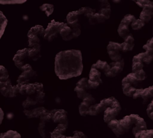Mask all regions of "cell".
Here are the masks:
<instances>
[{
  "instance_id": "16",
  "label": "cell",
  "mask_w": 153,
  "mask_h": 138,
  "mask_svg": "<svg viewBox=\"0 0 153 138\" xmlns=\"http://www.w3.org/2000/svg\"><path fill=\"white\" fill-rule=\"evenodd\" d=\"M50 111L44 107L40 106L31 109H25L23 112L28 118H38L41 119L45 117L50 113Z\"/></svg>"
},
{
  "instance_id": "37",
  "label": "cell",
  "mask_w": 153,
  "mask_h": 138,
  "mask_svg": "<svg viewBox=\"0 0 153 138\" xmlns=\"http://www.w3.org/2000/svg\"><path fill=\"white\" fill-rule=\"evenodd\" d=\"M153 1L151 0H136V4L140 8H143L145 5L152 3Z\"/></svg>"
},
{
  "instance_id": "21",
  "label": "cell",
  "mask_w": 153,
  "mask_h": 138,
  "mask_svg": "<svg viewBox=\"0 0 153 138\" xmlns=\"http://www.w3.org/2000/svg\"><path fill=\"white\" fill-rule=\"evenodd\" d=\"M143 53H140L133 58L132 60V72H136L143 68Z\"/></svg>"
},
{
  "instance_id": "30",
  "label": "cell",
  "mask_w": 153,
  "mask_h": 138,
  "mask_svg": "<svg viewBox=\"0 0 153 138\" xmlns=\"http://www.w3.org/2000/svg\"><path fill=\"white\" fill-rule=\"evenodd\" d=\"M38 102L36 100H35L33 97H31L30 96H27L22 103V106L25 109H27L33 106L34 105H36L38 104Z\"/></svg>"
},
{
  "instance_id": "12",
  "label": "cell",
  "mask_w": 153,
  "mask_h": 138,
  "mask_svg": "<svg viewBox=\"0 0 153 138\" xmlns=\"http://www.w3.org/2000/svg\"><path fill=\"white\" fill-rule=\"evenodd\" d=\"M29 48H25L22 50H19L14 55L13 60L15 66L20 70L22 67L27 64L26 61L30 59L29 55Z\"/></svg>"
},
{
  "instance_id": "17",
  "label": "cell",
  "mask_w": 153,
  "mask_h": 138,
  "mask_svg": "<svg viewBox=\"0 0 153 138\" xmlns=\"http://www.w3.org/2000/svg\"><path fill=\"white\" fill-rule=\"evenodd\" d=\"M95 103H96V99L90 93L82 99V102L79 105V114L82 116H87L89 108Z\"/></svg>"
},
{
  "instance_id": "19",
  "label": "cell",
  "mask_w": 153,
  "mask_h": 138,
  "mask_svg": "<svg viewBox=\"0 0 153 138\" xmlns=\"http://www.w3.org/2000/svg\"><path fill=\"white\" fill-rule=\"evenodd\" d=\"M143 48L145 50V52L143 53V62L146 65H149L153 60V44L151 39L143 46Z\"/></svg>"
},
{
  "instance_id": "6",
  "label": "cell",
  "mask_w": 153,
  "mask_h": 138,
  "mask_svg": "<svg viewBox=\"0 0 153 138\" xmlns=\"http://www.w3.org/2000/svg\"><path fill=\"white\" fill-rule=\"evenodd\" d=\"M44 91V87L42 83L40 82H34L31 84L25 83L20 84L19 94L22 95H27V96H36L39 93Z\"/></svg>"
},
{
  "instance_id": "23",
  "label": "cell",
  "mask_w": 153,
  "mask_h": 138,
  "mask_svg": "<svg viewBox=\"0 0 153 138\" xmlns=\"http://www.w3.org/2000/svg\"><path fill=\"white\" fill-rule=\"evenodd\" d=\"M60 36L65 41H68L73 39L72 30L67 23H65L62 28L60 32Z\"/></svg>"
},
{
  "instance_id": "7",
  "label": "cell",
  "mask_w": 153,
  "mask_h": 138,
  "mask_svg": "<svg viewBox=\"0 0 153 138\" xmlns=\"http://www.w3.org/2000/svg\"><path fill=\"white\" fill-rule=\"evenodd\" d=\"M63 22H58L53 20L48 24L47 27L45 29L44 39L48 42H52L54 39L60 35V32L64 25Z\"/></svg>"
},
{
  "instance_id": "22",
  "label": "cell",
  "mask_w": 153,
  "mask_h": 138,
  "mask_svg": "<svg viewBox=\"0 0 153 138\" xmlns=\"http://www.w3.org/2000/svg\"><path fill=\"white\" fill-rule=\"evenodd\" d=\"M123 53H127L128 51H131L134 46V39L133 35L131 33L128 36L124 41L121 43Z\"/></svg>"
},
{
  "instance_id": "24",
  "label": "cell",
  "mask_w": 153,
  "mask_h": 138,
  "mask_svg": "<svg viewBox=\"0 0 153 138\" xmlns=\"http://www.w3.org/2000/svg\"><path fill=\"white\" fill-rule=\"evenodd\" d=\"M142 98L143 103H147L149 100H153V85L146 88H143L140 93V97Z\"/></svg>"
},
{
  "instance_id": "40",
  "label": "cell",
  "mask_w": 153,
  "mask_h": 138,
  "mask_svg": "<svg viewBox=\"0 0 153 138\" xmlns=\"http://www.w3.org/2000/svg\"><path fill=\"white\" fill-rule=\"evenodd\" d=\"M112 1H113V2H115V3L118 2H120V0H112Z\"/></svg>"
},
{
  "instance_id": "9",
  "label": "cell",
  "mask_w": 153,
  "mask_h": 138,
  "mask_svg": "<svg viewBox=\"0 0 153 138\" xmlns=\"http://www.w3.org/2000/svg\"><path fill=\"white\" fill-rule=\"evenodd\" d=\"M68 126L65 124H59L51 132L50 138H88L85 134L79 131H75L72 136H67L64 134Z\"/></svg>"
},
{
  "instance_id": "27",
  "label": "cell",
  "mask_w": 153,
  "mask_h": 138,
  "mask_svg": "<svg viewBox=\"0 0 153 138\" xmlns=\"http://www.w3.org/2000/svg\"><path fill=\"white\" fill-rule=\"evenodd\" d=\"M91 67L97 69L101 72H103L105 75L106 74L110 69L109 64H108L105 61H102L100 60H97L96 63L93 64L91 66Z\"/></svg>"
},
{
  "instance_id": "18",
  "label": "cell",
  "mask_w": 153,
  "mask_h": 138,
  "mask_svg": "<svg viewBox=\"0 0 153 138\" xmlns=\"http://www.w3.org/2000/svg\"><path fill=\"white\" fill-rule=\"evenodd\" d=\"M109 65L110 69L108 72L105 74V76L108 78L115 77L123 71L124 66V60L122 59L119 61L112 62Z\"/></svg>"
},
{
  "instance_id": "28",
  "label": "cell",
  "mask_w": 153,
  "mask_h": 138,
  "mask_svg": "<svg viewBox=\"0 0 153 138\" xmlns=\"http://www.w3.org/2000/svg\"><path fill=\"white\" fill-rule=\"evenodd\" d=\"M135 138H153V130H144L137 132L134 136Z\"/></svg>"
},
{
  "instance_id": "32",
  "label": "cell",
  "mask_w": 153,
  "mask_h": 138,
  "mask_svg": "<svg viewBox=\"0 0 153 138\" xmlns=\"http://www.w3.org/2000/svg\"><path fill=\"white\" fill-rule=\"evenodd\" d=\"M145 24V23L143 22L142 20H141L140 19H135L130 24L131 28L133 30H137L141 29Z\"/></svg>"
},
{
  "instance_id": "36",
  "label": "cell",
  "mask_w": 153,
  "mask_h": 138,
  "mask_svg": "<svg viewBox=\"0 0 153 138\" xmlns=\"http://www.w3.org/2000/svg\"><path fill=\"white\" fill-rule=\"evenodd\" d=\"M146 113L148 117L151 120H153V100L148 104L146 109Z\"/></svg>"
},
{
  "instance_id": "31",
  "label": "cell",
  "mask_w": 153,
  "mask_h": 138,
  "mask_svg": "<svg viewBox=\"0 0 153 138\" xmlns=\"http://www.w3.org/2000/svg\"><path fill=\"white\" fill-rule=\"evenodd\" d=\"M39 9L44 11L47 17H49L54 11V5L51 4H43L39 7Z\"/></svg>"
},
{
  "instance_id": "25",
  "label": "cell",
  "mask_w": 153,
  "mask_h": 138,
  "mask_svg": "<svg viewBox=\"0 0 153 138\" xmlns=\"http://www.w3.org/2000/svg\"><path fill=\"white\" fill-rule=\"evenodd\" d=\"M12 85L10 78L6 81L0 82V92L5 97H8Z\"/></svg>"
},
{
  "instance_id": "11",
  "label": "cell",
  "mask_w": 153,
  "mask_h": 138,
  "mask_svg": "<svg viewBox=\"0 0 153 138\" xmlns=\"http://www.w3.org/2000/svg\"><path fill=\"white\" fill-rule=\"evenodd\" d=\"M108 54L113 62L119 61L122 59V48L121 44L110 41L106 47Z\"/></svg>"
},
{
  "instance_id": "3",
  "label": "cell",
  "mask_w": 153,
  "mask_h": 138,
  "mask_svg": "<svg viewBox=\"0 0 153 138\" xmlns=\"http://www.w3.org/2000/svg\"><path fill=\"white\" fill-rule=\"evenodd\" d=\"M121 110L119 102L114 97H110L102 100L99 103L91 105L88 109V115L96 116L103 112V120L108 124L116 119Z\"/></svg>"
},
{
  "instance_id": "43",
  "label": "cell",
  "mask_w": 153,
  "mask_h": 138,
  "mask_svg": "<svg viewBox=\"0 0 153 138\" xmlns=\"http://www.w3.org/2000/svg\"><path fill=\"white\" fill-rule=\"evenodd\" d=\"M96 1H97V2H99L100 0H96Z\"/></svg>"
},
{
  "instance_id": "8",
  "label": "cell",
  "mask_w": 153,
  "mask_h": 138,
  "mask_svg": "<svg viewBox=\"0 0 153 138\" xmlns=\"http://www.w3.org/2000/svg\"><path fill=\"white\" fill-rule=\"evenodd\" d=\"M79 17V13L78 10L69 13L66 17L67 23L72 30L73 39L78 37L81 35V30Z\"/></svg>"
},
{
  "instance_id": "13",
  "label": "cell",
  "mask_w": 153,
  "mask_h": 138,
  "mask_svg": "<svg viewBox=\"0 0 153 138\" xmlns=\"http://www.w3.org/2000/svg\"><path fill=\"white\" fill-rule=\"evenodd\" d=\"M88 81V78H82L79 79L76 84V86L74 88V91L76 93L77 97L79 99L82 100L84 97H85L90 94L88 92V90H90Z\"/></svg>"
},
{
  "instance_id": "20",
  "label": "cell",
  "mask_w": 153,
  "mask_h": 138,
  "mask_svg": "<svg viewBox=\"0 0 153 138\" xmlns=\"http://www.w3.org/2000/svg\"><path fill=\"white\" fill-rule=\"evenodd\" d=\"M153 16V2L145 5L142 8V11H141L139 19L142 20L145 23L149 22Z\"/></svg>"
},
{
  "instance_id": "42",
  "label": "cell",
  "mask_w": 153,
  "mask_h": 138,
  "mask_svg": "<svg viewBox=\"0 0 153 138\" xmlns=\"http://www.w3.org/2000/svg\"><path fill=\"white\" fill-rule=\"evenodd\" d=\"M131 1H134V2H136V0H131Z\"/></svg>"
},
{
  "instance_id": "35",
  "label": "cell",
  "mask_w": 153,
  "mask_h": 138,
  "mask_svg": "<svg viewBox=\"0 0 153 138\" xmlns=\"http://www.w3.org/2000/svg\"><path fill=\"white\" fill-rule=\"evenodd\" d=\"M136 19L135 17L131 14H126L121 20V22L124 23H126L128 24L129 25H130L131 24V23Z\"/></svg>"
},
{
  "instance_id": "34",
  "label": "cell",
  "mask_w": 153,
  "mask_h": 138,
  "mask_svg": "<svg viewBox=\"0 0 153 138\" xmlns=\"http://www.w3.org/2000/svg\"><path fill=\"white\" fill-rule=\"evenodd\" d=\"M19 88H20V84H17L14 86H12L8 97L14 98L17 96L18 94H19Z\"/></svg>"
},
{
  "instance_id": "2",
  "label": "cell",
  "mask_w": 153,
  "mask_h": 138,
  "mask_svg": "<svg viewBox=\"0 0 153 138\" xmlns=\"http://www.w3.org/2000/svg\"><path fill=\"white\" fill-rule=\"evenodd\" d=\"M108 126L119 137L130 130L134 136L137 132L147 129L144 119L136 114L125 116L121 119H115L108 123Z\"/></svg>"
},
{
  "instance_id": "44",
  "label": "cell",
  "mask_w": 153,
  "mask_h": 138,
  "mask_svg": "<svg viewBox=\"0 0 153 138\" xmlns=\"http://www.w3.org/2000/svg\"><path fill=\"white\" fill-rule=\"evenodd\" d=\"M152 32H153V27H152ZM153 33V32H152ZM153 38V37H152Z\"/></svg>"
},
{
  "instance_id": "39",
  "label": "cell",
  "mask_w": 153,
  "mask_h": 138,
  "mask_svg": "<svg viewBox=\"0 0 153 138\" xmlns=\"http://www.w3.org/2000/svg\"><path fill=\"white\" fill-rule=\"evenodd\" d=\"M13 138H21V136H20V134L19 133L17 132L15 134V135L13 137Z\"/></svg>"
},
{
  "instance_id": "15",
  "label": "cell",
  "mask_w": 153,
  "mask_h": 138,
  "mask_svg": "<svg viewBox=\"0 0 153 138\" xmlns=\"http://www.w3.org/2000/svg\"><path fill=\"white\" fill-rule=\"evenodd\" d=\"M88 85L90 89H96L102 84L103 81L101 79V72L97 69L91 67L89 72Z\"/></svg>"
},
{
  "instance_id": "26",
  "label": "cell",
  "mask_w": 153,
  "mask_h": 138,
  "mask_svg": "<svg viewBox=\"0 0 153 138\" xmlns=\"http://www.w3.org/2000/svg\"><path fill=\"white\" fill-rule=\"evenodd\" d=\"M129 24H126V23H124L122 22H120L118 29H117V32L118 33L119 35V36L120 37H121L124 40L131 34V32L130 31L129 29Z\"/></svg>"
},
{
  "instance_id": "29",
  "label": "cell",
  "mask_w": 153,
  "mask_h": 138,
  "mask_svg": "<svg viewBox=\"0 0 153 138\" xmlns=\"http://www.w3.org/2000/svg\"><path fill=\"white\" fill-rule=\"evenodd\" d=\"M8 23V20L3 14V13L0 11V39L3 35L4 31L5 30L6 26Z\"/></svg>"
},
{
  "instance_id": "14",
  "label": "cell",
  "mask_w": 153,
  "mask_h": 138,
  "mask_svg": "<svg viewBox=\"0 0 153 138\" xmlns=\"http://www.w3.org/2000/svg\"><path fill=\"white\" fill-rule=\"evenodd\" d=\"M51 114V121L57 124L69 125L68 119V114L64 109H52L50 111Z\"/></svg>"
},
{
  "instance_id": "4",
  "label": "cell",
  "mask_w": 153,
  "mask_h": 138,
  "mask_svg": "<svg viewBox=\"0 0 153 138\" xmlns=\"http://www.w3.org/2000/svg\"><path fill=\"white\" fill-rule=\"evenodd\" d=\"M44 35L45 29L41 25H36L31 27L27 32L29 54L30 59L33 61H36L41 57V39H44Z\"/></svg>"
},
{
  "instance_id": "41",
  "label": "cell",
  "mask_w": 153,
  "mask_h": 138,
  "mask_svg": "<svg viewBox=\"0 0 153 138\" xmlns=\"http://www.w3.org/2000/svg\"><path fill=\"white\" fill-rule=\"evenodd\" d=\"M151 41H152V44H153V38H151Z\"/></svg>"
},
{
  "instance_id": "1",
  "label": "cell",
  "mask_w": 153,
  "mask_h": 138,
  "mask_svg": "<svg viewBox=\"0 0 153 138\" xmlns=\"http://www.w3.org/2000/svg\"><path fill=\"white\" fill-rule=\"evenodd\" d=\"M82 70V57L80 50H64L56 55L54 71L60 79L65 80L78 76L81 75Z\"/></svg>"
},
{
  "instance_id": "33",
  "label": "cell",
  "mask_w": 153,
  "mask_h": 138,
  "mask_svg": "<svg viewBox=\"0 0 153 138\" xmlns=\"http://www.w3.org/2000/svg\"><path fill=\"white\" fill-rule=\"evenodd\" d=\"M27 0H0V4L10 5V4H21L26 2Z\"/></svg>"
},
{
  "instance_id": "5",
  "label": "cell",
  "mask_w": 153,
  "mask_h": 138,
  "mask_svg": "<svg viewBox=\"0 0 153 138\" xmlns=\"http://www.w3.org/2000/svg\"><path fill=\"white\" fill-rule=\"evenodd\" d=\"M146 78V73L143 69L136 72L128 74L122 80V89L123 93L127 97H133L136 90L139 88L137 86L139 83Z\"/></svg>"
},
{
  "instance_id": "38",
  "label": "cell",
  "mask_w": 153,
  "mask_h": 138,
  "mask_svg": "<svg viewBox=\"0 0 153 138\" xmlns=\"http://www.w3.org/2000/svg\"><path fill=\"white\" fill-rule=\"evenodd\" d=\"M7 75H8L7 69L4 66L0 65V76Z\"/></svg>"
},
{
  "instance_id": "10",
  "label": "cell",
  "mask_w": 153,
  "mask_h": 138,
  "mask_svg": "<svg viewBox=\"0 0 153 138\" xmlns=\"http://www.w3.org/2000/svg\"><path fill=\"white\" fill-rule=\"evenodd\" d=\"M20 70H22V73L18 77L17 80V84L29 83L31 79L37 76L36 72L33 69L32 67L29 63L22 67Z\"/></svg>"
}]
</instances>
